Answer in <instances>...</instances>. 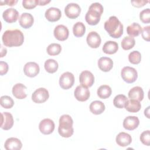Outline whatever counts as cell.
Here are the masks:
<instances>
[{
	"label": "cell",
	"mask_w": 150,
	"mask_h": 150,
	"mask_svg": "<svg viewBox=\"0 0 150 150\" xmlns=\"http://www.w3.org/2000/svg\"><path fill=\"white\" fill-rule=\"evenodd\" d=\"M3 44L7 47L21 46L24 41L23 33L19 29L7 30L2 35Z\"/></svg>",
	"instance_id": "obj_1"
},
{
	"label": "cell",
	"mask_w": 150,
	"mask_h": 150,
	"mask_svg": "<svg viewBox=\"0 0 150 150\" xmlns=\"http://www.w3.org/2000/svg\"><path fill=\"white\" fill-rule=\"evenodd\" d=\"M104 29L113 38H119L123 33V25L115 16H110L105 22Z\"/></svg>",
	"instance_id": "obj_2"
},
{
	"label": "cell",
	"mask_w": 150,
	"mask_h": 150,
	"mask_svg": "<svg viewBox=\"0 0 150 150\" xmlns=\"http://www.w3.org/2000/svg\"><path fill=\"white\" fill-rule=\"evenodd\" d=\"M103 9V6L100 3L94 2L91 4L85 16V19L87 23L90 25H96L98 23Z\"/></svg>",
	"instance_id": "obj_3"
},
{
	"label": "cell",
	"mask_w": 150,
	"mask_h": 150,
	"mask_svg": "<svg viewBox=\"0 0 150 150\" xmlns=\"http://www.w3.org/2000/svg\"><path fill=\"white\" fill-rule=\"evenodd\" d=\"M73 121L70 115L64 114L59 118L58 132L59 135L64 138H69L73 134Z\"/></svg>",
	"instance_id": "obj_4"
},
{
	"label": "cell",
	"mask_w": 150,
	"mask_h": 150,
	"mask_svg": "<svg viewBox=\"0 0 150 150\" xmlns=\"http://www.w3.org/2000/svg\"><path fill=\"white\" fill-rule=\"evenodd\" d=\"M122 80L127 83H132L136 81L138 77V73L135 69L129 67H124L121 71Z\"/></svg>",
	"instance_id": "obj_5"
},
{
	"label": "cell",
	"mask_w": 150,
	"mask_h": 150,
	"mask_svg": "<svg viewBox=\"0 0 150 150\" xmlns=\"http://www.w3.org/2000/svg\"><path fill=\"white\" fill-rule=\"evenodd\" d=\"M74 83V75L69 71L63 73L59 78V85L64 90H67L71 88L73 86Z\"/></svg>",
	"instance_id": "obj_6"
},
{
	"label": "cell",
	"mask_w": 150,
	"mask_h": 150,
	"mask_svg": "<svg viewBox=\"0 0 150 150\" xmlns=\"http://www.w3.org/2000/svg\"><path fill=\"white\" fill-rule=\"evenodd\" d=\"M49 94L47 89L40 87L36 89L32 95V100L33 102L38 104L45 103L47 100Z\"/></svg>",
	"instance_id": "obj_7"
},
{
	"label": "cell",
	"mask_w": 150,
	"mask_h": 150,
	"mask_svg": "<svg viewBox=\"0 0 150 150\" xmlns=\"http://www.w3.org/2000/svg\"><path fill=\"white\" fill-rule=\"evenodd\" d=\"M54 127L55 125L53 120L49 118H45L40 122L39 129L43 134L48 135L53 132Z\"/></svg>",
	"instance_id": "obj_8"
},
{
	"label": "cell",
	"mask_w": 150,
	"mask_h": 150,
	"mask_svg": "<svg viewBox=\"0 0 150 150\" xmlns=\"http://www.w3.org/2000/svg\"><path fill=\"white\" fill-rule=\"evenodd\" d=\"M81 12V8L76 3H69L64 8V13L70 19H75L77 18Z\"/></svg>",
	"instance_id": "obj_9"
},
{
	"label": "cell",
	"mask_w": 150,
	"mask_h": 150,
	"mask_svg": "<svg viewBox=\"0 0 150 150\" xmlns=\"http://www.w3.org/2000/svg\"><path fill=\"white\" fill-rule=\"evenodd\" d=\"M74 95L78 101L83 102L87 101L89 98L90 93L87 87L82 85H79L76 87L74 92Z\"/></svg>",
	"instance_id": "obj_10"
},
{
	"label": "cell",
	"mask_w": 150,
	"mask_h": 150,
	"mask_svg": "<svg viewBox=\"0 0 150 150\" xmlns=\"http://www.w3.org/2000/svg\"><path fill=\"white\" fill-rule=\"evenodd\" d=\"M79 81L81 85L90 87L93 86L94 82V76L90 71L84 70L80 74Z\"/></svg>",
	"instance_id": "obj_11"
},
{
	"label": "cell",
	"mask_w": 150,
	"mask_h": 150,
	"mask_svg": "<svg viewBox=\"0 0 150 150\" xmlns=\"http://www.w3.org/2000/svg\"><path fill=\"white\" fill-rule=\"evenodd\" d=\"M40 68L39 65L33 62L26 63L23 67V72L26 76L29 77H34L39 73Z\"/></svg>",
	"instance_id": "obj_12"
},
{
	"label": "cell",
	"mask_w": 150,
	"mask_h": 150,
	"mask_svg": "<svg viewBox=\"0 0 150 150\" xmlns=\"http://www.w3.org/2000/svg\"><path fill=\"white\" fill-rule=\"evenodd\" d=\"M53 34L56 39L60 41H64L68 38L69 31L66 26L63 25H59L55 27Z\"/></svg>",
	"instance_id": "obj_13"
},
{
	"label": "cell",
	"mask_w": 150,
	"mask_h": 150,
	"mask_svg": "<svg viewBox=\"0 0 150 150\" xmlns=\"http://www.w3.org/2000/svg\"><path fill=\"white\" fill-rule=\"evenodd\" d=\"M86 41L90 47L96 49L100 46L101 39L98 33L95 31H91L87 35Z\"/></svg>",
	"instance_id": "obj_14"
},
{
	"label": "cell",
	"mask_w": 150,
	"mask_h": 150,
	"mask_svg": "<svg viewBox=\"0 0 150 150\" xmlns=\"http://www.w3.org/2000/svg\"><path fill=\"white\" fill-rule=\"evenodd\" d=\"M13 125V118L12 115L8 112L1 113V128L4 130L10 129Z\"/></svg>",
	"instance_id": "obj_15"
},
{
	"label": "cell",
	"mask_w": 150,
	"mask_h": 150,
	"mask_svg": "<svg viewBox=\"0 0 150 150\" xmlns=\"http://www.w3.org/2000/svg\"><path fill=\"white\" fill-rule=\"evenodd\" d=\"M4 20L7 23L15 22L19 17V12L14 8H8L4 11L2 13Z\"/></svg>",
	"instance_id": "obj_16"
},
{
	"label": "cell",
	"mask_w": 150,
	"mask_h": 150,
	"mask_svg": "<svg viewBox=\"0 0 150 150\" xmlns=\"http://www.w3.org/2000/svg\"><path fill=\"white\" fill-rule=\"evenodd\" d=\"M47 20L50 22H56L60 19L62 16L61 11L55 7H50L47 9L45 13Z\"/></svg>",
	"instance_id": "obj_17"
},
{
	"label": "cell",
	"mask_w": 150,
	"mask_h": 150,
	"mask_svg": "<svg viewBox=\"0 0 150 150\" xmlns=\"http://www.w3.org/2000/svg\"><path fill=\"white\" fill-rule=\"evenodd\" d=\"M139 124V118L136 116H128L123 121V127L129 131L135 129Z\"/></svg>",
	"instance_id": "obj_18"
},
{
	"label": "cell",
	"mask_w": 150,
	"mask_h": 150,
	"mask_svg": "<svg viewBox=\"0 0 150 150\" xmlns=\"http://www.w3.org/2000/svg\"><path fill=\"white\" fill-rule=\"evenodd\" d=\"M26 87L22 83H16L15 84L12 90L13 95L18 99H23L27 96Z\"/></svg>",
	"instance_id": "obj_19"
},
{
	"label": "cell",
	"mask_w": 150,
	"mask_h": 150,
	"mask_svg": "<svg viewBox=\"0 0 150 150\" xmlns=\"http://www.w3.org/2000/svg\"><path fill=\"white\" fill-rule=\"evenodd\" d=\"M19 22L20 25L24 29H29L33 25L34 19L30 13L24 12L21 14L19 19Z\"/></svg>",
	"instance_id": "obj_20"
},
{
	"label": "cell",
	"mask_w": 150,
	"mask_h": 150,
	"mask_svg": "<svg viewBox=\"0 0 150 150\" xmlns=\"http://www.w3.org/2000/svg\"><path fill=\"white\" fill-rule=\"evenodd\" d=\"M4 147L6 150H20L22 147V144L18 138L11 137L6 140Z\"/></svg>",
	"instance_id": "obj_21"
},
{
	"label": "cell",
	"mask_w": 150,
	"mask_h": 150,
	"mask_svg": "<svg viewBox=\"0 0 150 150\" xmlns=\"http://www.w3.org/2000/svg\"><path fill=\"white\" fill-rule=\"evenodd\" d=\"M98 66L99 69L104 72L109 71L113 67L112 59L108 57H101L98 60Z\"/></svg>",
	"instance_id": "obj_22"
},
{
	"label": "cell",
	"mask_w": 150,
	"mask_h": 150,
	"mask_svg": "<svg viewBox=\"0 0 150 150\" xmlns=\"http://www.w3.org/2000/svg\"><path fill=\"white\" fill-rule=\"evenodd\" d=\"M117 144L122 147H125L129 145L132 142L131 136L126 132H120L116 137L115 139Z\"/></svg>",
	"instance_id": "obj_23"
},
{
	"label": "cell",
	"mask_w": 150,
	"mask_h": 150,
	"mask_svg": "<svg viewBox=\"0 0 150 150\" xmlns=\"http://www.w3.org/2000/svg\"><path fill=\"white\" fill-rule=\"evenodd\" d=\"M144 91L141 87L135 86L132 88L128 92V97L138 101H142L144 98Z\"/></svg>",
	"instance_id": "obj_24"
},
{
	"label": "cell",
	"mask_w": 150,
	"mask_h": 150,
	"mask_svg": "<svg viewBox=\"0 0 150 150\" xmlns=\"http://www.w3.org/2000/svg\"><path fill=\"white\" fill-rule=\"evenodd\" d=\"M103 51L104 53L108 54L115 53L118 50V44L114 41H107L103 46Z\"/></svg>",
	"instance_id": "obj_25"
},
{
	"label": "cell",
	"mask_w": 150,
	"mask_h": 150,
	"mask_svg": "<svg viewBox=\"0 0 150 150\" xmlns=\"http://www.w3.org/2000/svg\"><path fill=\"white\" fill-rule=\"evenodd\" d=\"M105 108V107L104 104L101 101L98 100H96L91 102L90 105V111L95 115L101 114L104 112Z\"/></svg>",
	"instance_id": "obj_26"
},
{
	"label": "cell",
	"mask_w": 150,
	"mask_h": 150,
	"mask_svg": "<svg viewBox=\"0 0 150 150\" xmlns=\"http://www.w3.org/2000/svg\"><path fill=\"white\" fill-rule=\"evenodd\" d=\"M124 107L127 111L130 112H137L140 110L141 104L138 100L130 99L127 100Z\"/></svg>",
	"instance_id": "obj_27"
},
{
	"label": "cell",
	"mask_w": 150,
	"mask_h": 150,
	"mask_svg": "<svg viewBox=\"0 0 150 150\" xmlns=\"http://www.w3.org/2000/svg\"><path fill=\"white\" fill-rule=\"evenodd\" d=\"M142 31V28L138 23L134 22L128 26L127 28V32L131 37H135L138 36Z\"/></svg>",
	"instance_id": "obj_28"
},
{
	"label": "cell",
	"mask_w": 150,
	"mask_h": 150,
	"mask_svg": "<svg viewBox=\"0 0 150 150\" xmlns=\"http://www.w3.org/2000/svg\"><path fill=\"white\" fill-rule=\"evenodd\" d=\"M97 95L102 99H105L108 98L111 93L112 90L111 87L108 85H102L98 87L97 89Z\"/></svg>",
	"instance_id": "obj_29"
},
{
	"label": "cell",
	"mask_w": 150,
	"mask_h": 150,
	"mask_svg": "<svg viewBox=\"0 0 150 150\" xmlns=\"http://www.w3.org/2000/svg\"><path fill=\"white\" fill-rule=\"evenodd\" d=\"M44 67L46 71H47L49 73H53L57 70L59 64L55 60L49 59L45 61Z\"/></svg>",
	"instance_id": "obj_30"
},
{
	"label": "cell",
	"mask_w": 150,
	"mask_h": 150,
	"mask_svg": "<svg viewBox=\"0 0 150 150\" xmlns=\"http://www.w3.org/2000/svg\"><path fill=\"white\" fill-rule=\"evenodd\" d=\"M86 32V26L83 23L81 22H76L73 27V35L77 38L83 36Z\"/></svg>",
	"instance_id": "obj_31"
},
{
	"label": "cell",
	"mask_w": 150,
	"mask_h": 150,
	"mask_svg": "<svg viewBox=\"0 0 150 150\" xmlns=\"http://www.w3.org/2000/svg\"><path fill=\"white\" fill-rule=\"evenodd\" d=\"M128 98L125 95L118 94L116 96L113 100L114 105L118 108H122L124 107Z\"/></svg>",
	"instance_id": "obj_32"
},
{
	"label": "cell",
	"mask_w": 150,
	"mask_h": 150,
	"mask_svg": "<svg viewBox=\"0 0 150 150\" xmlns=\"http://www.w3.org/2000/svg\"><path fill=\"white\" fill-rule=\"evenodd\" d=\"M135 44V40L134 38L131 36H125L121 41V46L124 50H127L132 49Z\"/></svg>",
	"instance_id": "obj_33"
},
{
	"label": "cell",
	"mask_w": 150,
	"mask_h": 150,
	"mask_svg": "<svg viewBox=\"0 0 150 150\" xmlns=\"http://www.w3.org/2000/svg\"><path fill=\"white\" fill-rule=\"evenodd\" d=\"M47 53L50 56H56L59 54L62 50V47L60 44L58 43H51L46 49Z\"/></svg>",
	"instance_id": "obj_34"
},
{
	"label": "cell",
	"mask_w": 150,
	"mask_h": 150,
	"mask_svg": "<svg viewBox=\"0 0 150 150\" xmlns=\"http://www.w3.org/2000/svg\"><path fill=\"white\" fill-rule=\"evenodd\" d=\"M1 105L6 109L12 108L14 105V101L13 99L8 96H3L0 98Z\"/></svg>",
	"instance_id": "obj_35"
},
{
	"label": "cell",
	"mask_w": 150,
	"mask_h": 150,
	"mask_svg": "<svg viewBox=\"0 0 150 150\" xmlns=\"http://www.w3.org/2000/svg\"><path fill=\"white\" fill-rule=\"evenodd\" d=\"M128 60L132 64H139L141 60V54L140 52L137 50H134L131 52L128 55Z\"/></svg>",
	"instance_id": "obj_36"
},
{
	"label": "cell",
	"mask_w": 150,
	"mask_h": 150,
	"mask_svg": "<svg viewBox=\"0 0 150 150\" xmlns=\"http://www.w3.org/2000/svg\"><path fill=\"white\" fill-rule=\"evenodd\" d=\"M140 20L144 23H149L150 22V9L146 8L142 10L139 13Z\"/></svg>",
	"instance_id": "obj_37"
},
{
	"label": "cell",
	"mask_w": 150,
	"mask_h": 150,
	"mask_svg": "<svg viewBox=\"0 0 150 150\" xmlns=\"http://www.w3.org/2000/svg\"><path fill=\"white\" fill-rule=\"evenodd\" d=\"M38 5H39V0H23L22 1L23 8L27 9L35 8Z\"/></svg>",
	"instance_id": "obj_38"
},
{
	"label": "cell",
	"mask_w": 150,
	"mask_h": 150,
	"mask_svg": "<svg viewBox=\"0 0 150 150\" xmlns=\"http://www.w3.org/2000/svg\"><path fill=\"white\" fill-rule=\"evenodd\" d=\"M140 140L141 142L146 145L149 146L150 145V131L146 130L142 132L140 135Z\"/></svg>",
	"instance_id": "obj_39"
},
{
	"label": "cell",
	"mask_w": 150,
	"mask_h": 150,
	"mask_svg": "<svg viewBox=\"0 0 150 150\" xmlns=\"http://www.w3.org/2000/svg\"><path fill=\"white\" fill-rule=\"evenodd\" d=\"M149 30H150V26H147L144 27L143 29H142V31H141V35L142 38L147 42L149 41V38H150Z\"/></svg>",
	"instance_id": "obj_40"
},
{
	"label": "cell",
	"mask_w": 150,
	"mask_h": 150,
	"mask_svg": "<svg viewBox=\"0 0 150 150\" xmlns=\"http://www.w3.org/2000/svg\"><path fill=\"white\" fill-rule=\"evenodd\" d=\"M8 71V64L3 61L0 62V74L3 76Z\"/></svg>",
	"instance_id": "obj_41"
},
{
	"label": "cell",
	"mask_w": 150,
	"mask_h": 150,
	"mask_svg": "<svg viewBox=\"0 0 150 150\" xmlns=\"http://www.w3.org/2000/svg\"><path fill=\"white\" fill-rule=\"evenodd\" d=\"M148 1H145V0H138V1H131V3L132 4V5L135 7L137 8H140L143 6H144L146 3H148Z\"/></svg>",
	"instance_id": "obj_42"
},
{
	"label": "cell",
	"mask_w": 150,
	"mask_h": 150,
	"mask_svg": "<svg viewBox=\"0 0 150 150\" xmlns=\"http://www.w3.org/2000/svg\"><path fill=\"white\" fill-rule=\"evenodd\" d=\"M18 1H1V5H3L4 4H7L9 6H13L15 5V4H16Z\"/></svg>",
	"instance_id": "obj_43"
},
{
	"label": "cell",
	"mask_w": 150,
	"mask_h": 150,
	"mask_svg": "<svg viewBox=\"0 0 150 150\" xmlns=\"http://www.w3.org/2000/svg\"><path fill=\"white\" fill-rule=\"evenodd\" d=\"M7 53V50L5 47H4L2 45H1V57H4L6 55Z\"/></svg>",
	"instance_id": "obj_44"
},
{
	"label": "cell",
	"mask_w": 150,
	"mask_h": 150,
	"mask_svg": "<svg viewBox=\"0 0 150 150\" xmlns=\"http://www.w3.org/2000/svg\"><path fill=\"white\" fill-rule=\"evenodd\" d=\"M50 2V1H39V5H45Z\"/></svg>",
	"instance_id": "obj_45"
}]
</instances>
